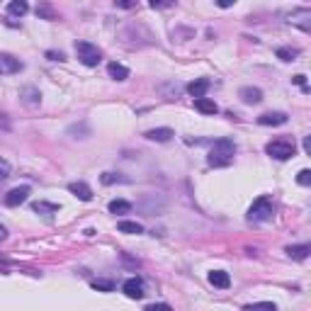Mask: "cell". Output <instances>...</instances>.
<instances>
[{"instance_id": "6da1fadb", "label": "cell", "mask_w": 311, "mask_h": 311, "mask_svg": "<svg viewBox=\"0 0 311 311\" xmlns=\"http://www.w3.org/2000/svg\"><path fill=\"white\" fill-rule=\"evenodd\" d=\"M233 156H236V144H233L231 139H219V141H214V146H211L209 156H207V163L211 168H224L233 161Z\"/></svg>"}, {"instance_id": "7a4b0ae2", "label": "cell", "mask_w": 311, "mask_h": 311, "mask_svg": "<svg viewBox=\"0 0 311 311\" xmlns=\"http://www.w3.org/2000/svg\"><path fill=\"white\" fill-rule=\"evenodd\" d=\"M270 216H272V200L270 197H258L248 209V222L251 224H263Z\"/></svg>"}, {"instance_id": "3957f363", "label": "cell", "mask_w": 311, "mask_h": 311, "mask_svg": "<svg viewBox=\"0 0 311 311\" xmlns=\"http://www.w3.org/2000/svg\"><path fill=\"white\" fill-rule=\"evenodd\" d=\"M265 153L277 158V161H289L292 156L297 153V146H294V141H287V139H275V141H270L265 146Z\"/></svg>"}, {"instance_id": "277c9868", "label": "cell", "mask_w": 311, "mask_h": 311, "mask_svg": "<svg viewBox=\"0 0 311 311\" xmlns=\"http://www.w3.org/2000/svg\"><path fill=\"white\" fill-rule=\"evenodd\" d=\"M76 56L83 66H98L102 58V51L90 42H76Z\"/></svg>"}, {"instance_id": "5b68a950", "label": "cell", "mask_w": 311, "mask_h": 311, "mask_svg": "<svg viewBox=\"0 0 311 311\" xmlns=\"http://www.w3.org/2000/svg\"><path fill=\"white\" fill-rule=\"evenodd\" d=\"M22 71V61L12 54H0V76H12Z\"/></svg>"}, {"instance_id": "8992f818", "label": "cell", "mask_w": 311, "mask_h": 311, "mask_svg": "<svg viewBox=\"0 0 311 311\" xmlns=\"http://www.w3.org/2000/svg\"><path fill=\"white\" fill-rule=\"evenodd\" d=\"M29 185H20V188H12L8 195H5V204L8 207H20L22 202H27V197H29Z\"/></svg>"}, {"instance_id": "52a82bcc", "label": "cell", "mask_w": 311, "mask_h": 311, "mask_svg": "<svg viewBox=\"0 0 311 311\" xmlns=\"http://www.w3.org/2000/svg\"><path fill=\"white\" fill-rule=\"evenodd\" d=\"M68 192H71L73 197H78L80 202H90V200H92V190H90V185H88V182H83V180L71 182V185H68Z\"/></svg>"}, {"instance_id": "ba28073f", "label": "cell", "mask_w": 311, "mask_h": 311, "mask_svg": "<svg viewBox=\"0 0 311 311\" xmlns=\"http://www.w3.org/2000/svg\"><path fill=\"white\" fill-rule=\"evenodd\" d=\"M122 289L129 299H141V297H144V282H141L139 277H129L127 282H124Z\"/></svg>"}, {"instance_id": "9c48e42d", "label": "cell", "mask_w": 311, "mask_h": 311, "mask_svg": "<svg viewBox=\"0 0 311 311\" xmlns=\"http://www.w3.org/2000/svg\"><path fill=\"white\" fill-rule=\"evenodd\" d=\"M258 124H263V127H282V124H287V114L285 112H265V114L258 117Z\"/></svg>"}, {"instance_id": "30bf717a", "label": "cell", "mask_w": 311, "mask_h": 311, "mask_svg": "<svg viewBox=\"0 0 311 311\" xmlns=\"http://www.w3.org/2000/svg\"><path fill=\"white\" fill-rule=\"evenodd\" d=\"M289 22L297 24L299 29H304V32H309L311 29V10H294L292 15H289Z\"/></svg>"}, {"instance_id": "8fae6325", "label": "cell", "mask_w": 311, "mask_h": 311, "mask_svg": "<svg viewBox=\"0 0 311 311\" xmlns=\"http://www.w3.org/2000/svg\"><path fill=\"white\" fill-rule=\"evenodd\" d=\"M20 100H22V105H27V107H37V105L42 102V92L34 88V85H27V88L20 90Z\"/></svg>"}, {"instance_id": "7c38bea8", "label": "cell", "mask_w": 311, "mask_h": 311, "mask_svg": "<svg viewBox=\"0 0 311 311\" xmlns=\"http://www.w3.org/2000/svg\"><path fill=\"white\" fill-rule=\"evenodd\" d=\"M175 134H173V129H168V127H158V129H148L146 132V139L148 141H158V144H163V141H170Z\"/></svg>"}, {"instance_id": "4fadbf2b", "label": "cell", "mask_w": 311, "mask_h": 311, "mask_svg": "<svg viewBox=\"0 0 311 311\" xmlns=\"http://www.w3.org/2000/svg\"><path fill=\"white\" fill-rule=\"evenodd\" d=\"M238 98H241L245 105H258V102L263 100V90H260V88H251V85H248V88L238 90Z\"/></svg>"}, {"instance_id": "5bb4252c", "label": "cell", "mask_w": 311, "mask_h": 311, "mask_svg": "<svg viewBox=\"0 0 311 311\" xmlns=\"http://www.w3.org/2000/svg\"><path fill=\"white\" fill-rule=\"evenodd\" d=\"M37 17H39V20H58V12H56V8L49 0H39V5H37Z\"/></svg>"}, {"instance_id": "9a60e30c", "label": "cell", "mask_w": 311, "mask_h": 311, "mask_svg": "<svg viewBox=\"0 0 311 311\" xmlns=\"http://www.w3.org/2000/svg\"><path fill=\"white\" fill-rule=\"evenodd\" d=\"M209 85L211 83L207 80V78H197V80H192V83L188 85V92L192 95V98H204L207 90H209Z\"/></svg>"}, {"instance_id": "2e32d148", "label": "cell", "mask_w": 311, "mask_h": 311, "mask_svg": "<svg viewBox=\"0 0 311 311\" xmlns=\"http://www.w3.org/2000/svg\"><path fill=\"white\" fill-rule=\"evenodd\" d=\"M209 282L219 289L231 287V277H229V272H224V270H214V272H209Z\"/></svg>"}, {"instance_id": "e0dca14e", "label": "cell", "mask_w": 311, "mask_h": 311, "mask_svg": "<svg viewBox=\"0 0 311 311\" xmlns=\"http://www.w3.org/2000/svg\"><path fill=\"white\" fill-rule=\"evenodd\" d=\"M195 107H197V112H202V114H216V112H219L216 102L209 100V98H195Z\"/></svg>"}, {"instance_id": "ac0fdd59", "label": "cell", "mask_w": 311, "mask_h": 311, "mask_svg": "<svg viewBox=\"0 0 311 311\" xmlns=\"http://www.w3.org/2000/svg\"><path fill=\"white\" fill-rule=\"evenodd\" d=\"M107 73H110V78H114V80H119V83H122V80H127V78H129V68L114 61V64H110V66H107Z\"/></svg>"}, {"instance_id": "d6986e66", "label": "cell", "mask_w": 311, "mask_h": 311, "mask_svg": "<svg viewBox=\"0 0 311 311\" xmlns=\"http://www.w3.org/2000/svg\"><path fill=\"white\" fill-rule=\"evenodd\" d=\"M8 12L15 15V17H24L29 12V3L27 0H12L10 5H8Z\"/></svg>"}, {"instance_id": "ffe728a7", "label": "cell", "mask_w": 311, "mask_h": 311, "mask_svg": "<svg viewBox=\"0 0 311 311\" xmlns=\"http://www.w3.org/2000/svg\"><path fill=\"white\" fill-rule=\"evenodd\" d=\"M309 253H311V248L306 243H304V245H289V248H287V256L294 258V260H306V258H309Z\"/></svg>"}, {"instance_id": "44dd1931", "label": "cell", "mask_w": 311, "mask_h": 311, "mask_svg": "<svg viewBox=\"0 0 311 311\" xmlns=\"http://www.w3.org/2000/svg\"><path fill=\"white\" fill-rule=\"evenodd\" d=\"M107 209H110L112 214H129V211H132V202H127V200H112L110 204H107Z\"/></svg>"}, {"instance_id": "7402d4cb", "label": "cell", "mask_w": 311, "mask_h": 311, "mask_svg": "<svg viewBox=\"0 0 311 311\" xmlns=\"http://www.w3.org/2000/svg\"><path fill=\"white\" fill-rule=\"evenodd\" d=\"M32 209L39 211V214H56V211L61 209V207H58V204H54V202L39 200V202H34V204H32Z\"/></svg>"}, {"instance_id": "603a6c76", "label": "cell", "mask_w": 311, "mask_h": 311, "mask_svg": "<svg viewBox=\"0 0 311 311\" xmlns=\"http://www.w3.org/2000/svg\"><path fill=\"white\" fill-rule=\"evenodd\" d=\"M117 229H119V231L122 233H144V226H141V224H136V222H119L117 224Z\"/></svg>"}, {"instance_id": "cb8c5ba5", "label": "cell", "mask_w": 311, "mask_h": 311, "mask_svg": "<svg viewBox=\"0 0 311 311\" xmlns=\"http://www.w3.org/2000/svg\"><path fill=\"white\" fill-rule=\"evenodd\" d=\"M299 56V49H292V46H279L277 49V58L282 61H294Z\"/></svg>"}, {"instance_id": "d4e9b609", "label": "cell", "mask_w": 311, "mask_h": 311, "mask_svg": "<svg viewBox=\"0 0 311 311\" xmlns=\"http://www.w3.org/2000/svg\"><path fill=\"white\" fill-rule=\"evenodd\" d=\"M92 289H98V292H112L114 282L112 279H92Z\"/></svg>"}, {"instance_id": "484cf974", "label": "cell", "mask_w": 311, "mask_h": 311, "mask_svg": "<svg viewBox=\"0 0 311 311\" xmlns=\"http://www.w3.org/2000/svg\"><path fill=\"white\" fill-rule=\"evenodd\" d=\"M148 5H151L153 10H166V8H173V5H175V0H148Z\"/></svg>"}, {"instance_id": "4316f807", "label": "cell", "mask_w": 311, "mask_h": 311, "mask_svg": "<svg viewBox=\"0 0 311 311\" xmlns=\"http://www.w3.org/2000/svg\"><path fill=\"white\" fill-rule=\"evenodd\" d=\"M297 182H299V185H304V188H309V185H311V170H306V168H304V170H299Z\"/></svg>"}, {"instance_id": "83f0119b", "label": "cell", "mask_w": 311, "mask_h": 311, "mask_svg": "<svg viewBox=\"0 0 311 311\" xmlns=\"http://www.w3.org/2000/svg\"><path fill=\"white\" fill-rule=\"evenodd\" d=\"M10 163H8V161H5V158H0V182H3V180L5 178H10Z\"/></svg>"}, {"instance_id": "f1b7e54d", "label": "cell", "mask_w": 311, "mask_h": 311, "mask_svg": "<svg viewBox=\"0 0 311 311\" xmlns=\"http://www.w3.org/2000/svg\"><path fill=\"white\" fill-rule=\"evenodd\" d=\"M102 185H112V182H119V175H114V173H102Z\"/></svg>"}, {"instance_id": "f546056e", "label": "cell", "mask_w": 311, "mask_h": 311, "mask_svg": "<svg viewBox=\"0 0 311 311\" xmlns=\"http://www.w3.org/2000/svg\"><path fill=\"white\" fill-rule=\"evenodd\" d=\"M114 5L122 10H132V8H136V0H114Z\"/></svg>"}, {"instance_id": "4dcf8cb0", "label": "cell", "mask_w": 311, "mask_h": 311, "mask_svg": "<svg viewBox=\"0 0 311 311\" xmlns=\"http://www.w3.org/2000/svg\"><path fill=\"white\" fill-rule=\"evenodd\" d=\"M46 58L49 61H66V54L64 51H46Z\"/></svg>"}, {"instance_id": "1f68e13d", "label": "cell", "mask_w": 311, "mask_h": 311, "mask_svg": "<svg viewBox=\"0 0 311 311\" xmlns=\"http://www.w3.org/2000/svg\"><path fill=\"white\" fill-rule=\"evenodd\" d=\"M292 83H294V85H301V88H304V92L309 90V88H306V76H301V73H299V76L292 78Z\"/></svg>"}, {"instance_id": "d6a6232c", "label": "cell", "mask_w": 311, "mask_h": 311, "mask_svg": "<svg viewBox=\"0 0 311 311\" xmlns=\"http://www.w3.org/2000/svg\"><path fill=\"white\" fill-rule=\"evenodd\" d=\"M156 309H170V304H148L146 311H156Z\"/></svg>"}, {"instance_id": "836d02e7", "label": "cell", "mask_w": 311, "mask_h": 311, "mask_svg": "<svg viewBox=\"0 0 311 311\" xmlns=\"http://www.w3.org/2000/svg\"><path fill=\"white\" fill-rule=\"evenodd\" d=\"M233 3H236V0H216V5H219V8H231Z\"/></svg>"}, {"instance_id": "e575fe53", "label": "cell", "mask_w": 311, "mask_h": 311, "mask_svg": "<svg viewBox=\"0 0 311 311\" xmlns=\"http://www.w3.org/2000/svg\"><path fill=\"white\" fill-rule=\"evenodd\" d=\"M5 238H8V229L0 224V241H5Z\"/></svg>"}, {"instance_id": "d590c367", "label": "cell", "mask_w": 311, "mask_h": 311, "mask_svg": "<svg viewBox=\"0 0 311 311\" xmlns=\"http://www.w3.org/2000/svg\"><path fill=\"white\" fill-rule=\"evenodd\" d=\"M304 151H306V153H309V151H311V144H309V136H306V139H304Z\"/></svg>"}]
</instances>
